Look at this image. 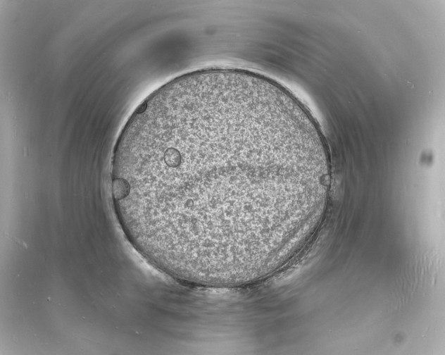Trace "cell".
<instances>
[{
  "label": "cell",
  "mask_w": 445,
  "mask_h": 355,
  "mask_svg": "<svg viewBox=\"0 0 445 355\" xmlns=\"http://www.w3.org/2000/svg\"><path fill=\"white\" fill-rule=\"evenodd\" d=\"M114 151L120 222L171 256L252 252L320 180L304 126L264 92L233 82L163 92L132 118Z\"/></svg>",
  "instance_id": "6da1fadb"
}]
</instances>
